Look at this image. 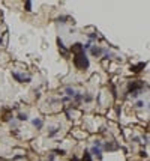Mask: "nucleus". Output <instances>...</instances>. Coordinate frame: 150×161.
Listing matches in <instances>:
<instances>
[{"label":"nucleus","instance_id":"nucleus-1","mask_svg":"<svg viewBox=\"0 0 150 161\" xmlns=\"http://www.w3.org/2000/svg\"><path fill=\"white\" fill-rule=\"evenodd\" d=\"M74 65H75V68L80 69V71L89 69L90 62H89V57H87L86 51H83V53H80V54H75V57H74Z\"/></svg>","mask_w":150,"mask_h":161},{"label":"nucleus","instance_id":"nucleus-2","mask_svg":"<svg viewBox=\"0 0 150 161\" xmlns=\"http://www.w3.org/2000/svg\"><path fill=\"white\" fill-rule=\"evenodd\" d=\"M143 86H144V81H143V80L131 81V83L128 84V93H132V92H138V90H143Z\"/></svg>","mask_w":150,"mask_h":161},{"label":"nucleus","instance_id":"nucleus-3","mask_svg":"<svg viewBox=\"0 0 150 161\" xmlns=\"http://www.w3.org/2000/svg\"><path fill=\"white\" fill-rule=\"evenodd\" d=\"M107 51V48H102V47H96V45H92L90 47V54L93 57H99L101 54H104Z\"/></svg>","mask_w":150,"mask_h":161},{"label":"nucleus","instance_id":"nucleus-4","mask_svg":"<svg viewBox=\"0 0 150 161\" xmlns=\"http://www.w3.org/2000/svg\"><path fill=\"white\" fill-rule=\"evenodd\" d=\"M12 77L18 81V83H30L32 81V77H24V75H21V74H18V72H12Z\"/></svg>","mask_w":150,"mask_h":161},{"label":"nucleus","instance_id":"nucleus-5","mask_svg":"<svg viewBox=\"0 0 150 161\" xmlns=\"http://www.w3.org/2000/svg\"><path fill=\"white\" fill-rule=\"evenodd\" d=\"M69 51H72L74 54H80V53H83V51H84V50H83V44H81V42H75V44L71 47Z\"/></svg>","mask_w":150,"mask_h":161},{"label":"nucleus","instance_id":"nucleus-6","mask_svg":"<svg viewBox=\"0 0 150 161\" xmlns=\"http://www.w3.org/2000/svg\"><path fill=\"white\" fill-rule=\"evenodd\" d=\"M57 45H59V50H62L63 57H66V56H68V53H69V50L65 47V44H63V41H62L60 38H57Z\"/></svg>","mask_w":150,"mask_h":161},{"label":"nucleus","instance_id":"nucleus-7","mask_svg":"<svg viewBox=\"0 0 150 161\" xmlns=\"http://www.w3.org/2000/svg\"><path fill=\"white\" fill-rule=\"evenodd\" d=\"M146 65H147L146 62H140L138 65H132V66H131V71H132V72H141V71L146 68Z\"/></svg>","mask_w":150,"mask_h":161},{"label":"nucleus","instance_id":"nucleus-8","mask_svg":"<svg viewBox=\"0 0 150 161\" xmlns=\"http://www.w3.org/2000/svg\"><path fill=\"white\" fill-rule=\"evenodd\" d=\"M32 124H33V127H35L36 130H42V127H44V121H42L41 118L33 119V121H32Z\"/></svg>","mask_w":150,"mask_h":161},{"label":"nucleus","instance_id":"nucleus-9","mask_svg":"<svg viewBox=\"0 0 150 161\" xmlns=\"http://www.w3.org/2000/svg\"><path fill=\"white\" fill-rule=\"evenodd\" d=\"M72 101H74V104H75V105L81 104V101H83V93H80V92H75V95L72 96Z\"/></svg>","mask_w":150,"mask_h":161},{"label":"nucleus","instance_id":"nucleus-10","mask_svg":"<svg viewBox=\"0 0 150 161\" xmlns=\"http://www.w3.org/2000/svg\"><path fill=\"white\" fill-rule=\"evenodd\" d=\"M89 152H90L92 155H96V157H99V158L102 157V149H99V148H96V146H93V148H92Z\"/></svg>","mask_w":150,"mask_h":161},{"label":"nucleus","instance_id":"nucleus-11","mask_svg":"<svg viewBox=\"0 0 150 161\" xmlns=\"http://www.w3.org/2000/svg\"><path fill=\"white\" fill-rule=\"evenodd\" d=\"M12 118H14L12 113H9V110H5V112H3V118H2V121H3V122H9Z\"/></svg>","mask_w":150,"mask_h":161},{"label":"nucleus","instance_id":"nucleus-12","mask_svg":"<svg viewBox=\"0 0 150 161\" xmlns=\"http://www.w3.org/2000/svg\"><path fill=\"white\" fill-rule=\"evenodd\" d=\"M119 146L117 145H110V143H105V145H102V149H105V151H116Z\"/></svg>","mask_w":150,"mask_h":161},{"label":"nucleus","instance_id":"nucleus-13","mask_svg":"<svg viewBox=\"0 0 150 161\" xmlns=\"http://www.w3.org/2000/svg\"><path fill=\"white\" fill-rule=\"evenodd\" d=\"M65 93H66V96H69V98H72V96L75 95V90H74L72 87H69V86H68V87L65 89Z\"/></svg>","mask_w":150,"mask_h":161},{"label":"nucleus","instance_id":"nucleus-14","mask_svg":"<svg viewBox=\"0 0 150 161\" xmlns=\"http://www.w3.org/2000/svg\"><path fill=\"white\" fill-rule=\"evenodd\" d=\"M17 119H18L20 122H26V121H29V116H27L26 113H18V116H17Z\"/></svg>","mask_w":150,"mask_h":161},{"label":"nucleus","instance_id":"nucleus-15","mask_svg":"<svg viewBox=\"0 0 150 161\" xmlns=\"http://www.w3.org/2000/svg\"><path fill=\"white\" fill-rule=\"evenodd\" d=\"M81 160H83V161H93V160H92V154H90V152H89V151H86V152H84V155H83V158H81Z\"/></svg>","mask_w":150,"mask_h":161},{"label":"nucleus","instance_id":"nucleus-16","mask_svg":"<svg viewBox=\"0 0 150 161\" xmlns=\"http://www.w3.org/2000/svg\"><path fill=\"white\" fill-rule=\"evenodd\" d=\"M87 36H89V39H90V41H89L90 44H92L93 41H96V39H98V33H87Z\"/></svg>","mask_w":150,"mask_h":161},{"label":"nucleus","instance_id":"nucleus-17","mask_svg":"<svg viewBox=\"0 0 150 161\" xmlns=\"http://www.w3.org/2000/svg\"><path fill=\"white\" fill-rule=\"evenodd\" d=\"M59 131H60V128H59V127H56V128H53V130H51V131L48 133V137H54V136H56V134H57Z\"/></svg>","mask_w":150,"mask_h":161},{"label":"nucleus","instance_id":"nucleus-18","mask_svg":"<svg viewBox=\"0 0 150 161\" xmlns=\"http://www.w3.org/2000/svg\"><path fill=\"white\" fill-rule=\"evenodd\" d=\"M24 8H26V11H27V12H30V11H32V2H30V0H27V2L24 3Z\"/></svg>","mask_w":150,"mask_h":161},{"label":"nucleus","instance_id":"nucleus-19","mask_svg":"<svg viewBox=\"0 0 150 161\" xmlns=\"http://www.w3.org/2000/svg\"><path fill=\"white\" fill-rule=\"evenodd\" d=\"M92 99H93V96H92V95H89V93H87V95H83V101H86V102H90Z\"/></svg>","mask_w":150,"mask_h":161},{"label":"nucleus","instance_id":"nucleus-20","mask_svg":"<svg viewBox=\"0 0 150 161\" xmlns=\"http://www.w3.org/2000/svg\"><path fill=\"white\" fill-rule=\"evenodd\" d=\"M135 107H137V109H143V107H144V101H137Z\"/></svg>","mask_w":150,"mask_h":161},{"label":"nucleus","instance_id":"nucleus-21","mask_svg":"<svg viewBox=\"0 0 150 161\" xmlns=\"http://www.w3.org/2000/svg\"><path fill=\"white\" fill-rule=\"evenodd\" d=\"M93 146H96V148H99V149H102V143H101L99 140H95V142H93Z\"/></svg>","mask_w":150,"mask_h":161},{"label":"nucleus","instance_id":"nucleus-22","mask_svg":"<svg viewBox=\"0 0 150 161\" xmlns=\"http://www.w3.org/2000/svg\"><path fill=\"white\" fill-rule=\"evenodd\" d=\"M141 92H143V90H138V92H132L131 95H132V98H138V96L141 95Z\"/></svg>","mask_w":150,"mask_h":161},{"label":"nucleus","instance_id":"nucleus-23","mask_svg":"<svg viewBox=\"0 0 150 161\" xmlns=\"http://www.w3.org/2000/svg\"><path fill=\"white\" fill-rule=\"evenodd\" d=\"M66 20H68V17H59V18H57L59 23H66Z\"/></svg>","mask_w":150,"mask_h":161},{"label":"nucleus","instance_id":"nucleus-24","mask_svg":"<svg viewBox=\"0 0 150 161\" xmlns=\"http://www.w3.org/2000/svg\"><path fill=\"white\" fill-rule=\"evenodd\" d=\"M54 152H56V154H59V155H65V154H66L63 149H57V151H54Z\"/></svg>","mask_w":150,"mask_h":161},{"label":"nucleus","instance_id":"nucleus-25","mask_svg":"<svg viewBox=\"0 0 150 161\" xmlns=\"http://www.w3.org/2000/svg\"><path fill=\"white\" fill-rule=\"evenodd\" d=\"M69 101H71L69 96H63V98H62V102H69Z\"/></svg>","mask_w":150,"mask_h":161},{"label":"nucleus","instance_id":"nucleus-26","mask_svg":"<svg viewBox=\"0 0 150 161\" xmlns=\"http://www.w3.org/2000/svg\"><path fill=\"white\" fill-rule=\"evenodd\" d=\"M66 118H68V119H72V116H71V112H69V110H66Z\"/></svg>","mask_w":150,"mask_h":161},{"label":"nucleus","instance_id":"nucleus-27","mask_svg":"<svg viewBox=\"0 0 150 161\" xmlns=\"http://www.w3.org/2000/svg\"><path fill=\"white\" fill-rule=\"evenodd\" d=\"M71 161H80V160H78L77 157H72V158H71Z\"/></svg>","mask_w":150,"mask_h":161}]
</instances>
